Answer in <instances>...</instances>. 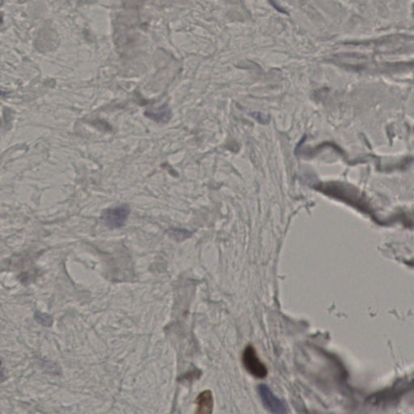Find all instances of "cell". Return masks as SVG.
Masks as SVG:
<instances>
[{"instance_id": "obj_1", "label": "cell", "mask_w": 414, "mask_h": 414, "mask_svg": "<svg viewBox=\"0 0 414 414\" xmlns=\"http://www.w3.org/2000/svg\"><path fill=\"white\" fill-rule=\"evenodd\" d=\"M242 362L246 371L254 377L264 379L268 374L266 365L258 356L254 346H248L243 353Z\"/></svg>"}, {"instance_id": "obj_4", "label": "cell", "mask_w": 414, "mask_h": 414, "mask_svg": "<svg viewBox=\"0 0 414 414\" xmlns=\"http://www.w3.org/2000/svg\"><path fill=\"white\" fill-rule=\"evenodd\" d=\"M195 414H212L214 410V397L212 392L206 390L200 393L196 399Z\"/></svg>"}, {"instance_id": "obj_3", "label": "cell", "mask_w": 414, "mask_h": 414, "mask_svg": "<svg viewBox=\"0 0 414 414\" xmlns=\"http://www.w3.org/2000/svg\"><path fill=\"white\" fill-rule=\"evenodd\" d=\"M130 214L128 206H122L105 210L102 219L110 228H118L124 225Z\"/></svg>"}, {"instance_id": "obj_2", "label": "cell", "mask_w": 414, "mask_h": 414, "mask_svg": "<svg viewBox=\"0 0 414 414\" xmlns=\"http://www.w3.org/2000/svg\"><path fill=\"white\" fill-rule=\"evenodd\" d=\"M258 392L265 408L271 414H287V407L266 384H259Z\"/></svg>"}]
</instances>
